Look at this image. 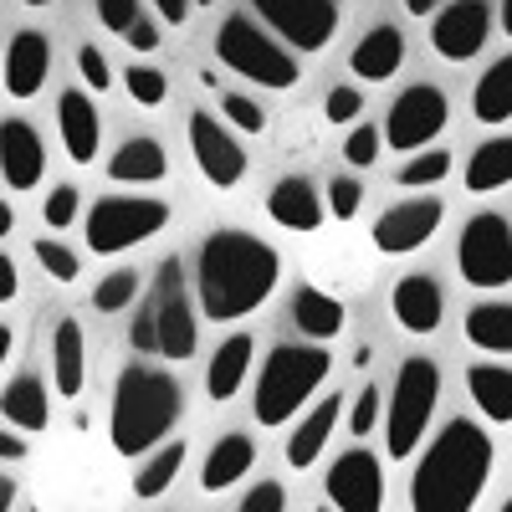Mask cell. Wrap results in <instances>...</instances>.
I'll list each match as a JSON object with an SVG mask.
<instances>
[{
	"label": "cell",
	"instance_id": "obj_1",
	"mask_svg": "<svg viewBox=\"0 0 512 512\" xmlns=\"http://www.w3.org/2000/svg\"><path fill=\"white\" fill-rule=\"evenodd\" d=\"M282 262L267 241H256L251 231H216L205 236L200 256H195V297L200 313L216 323H236L246 313H256L277 292Z\"/></svg>",
	"mask_w": 512,
	"mask_h": 512
},
{
	"label": "cell",
	"instance_id": "obj_2",
	"mask_svg": "<svg viewBox=\"0 0 512 512\" xmlns=\"http://www.w3.org/2000/svg\"><path fill=\"white\" fill-rule=\"evenodd\" d=\"M492 477V441L477 420H446L410 477V512H472Z\"/></svg>",
	"mask_w": 512,
	"mask_h": 512
},
{
	"label": "cell",
	"instance_id": "obj_3",
	"mask_svg": "<svg viewBox=\"0 0 512 512\" xmlns=\"http://www.w3.org/2000/svg\"><path fill=\"white\" fill-rule=\"evenodd\" d=\"M185 415V390L175 374L149 369V364H128L113 384V410H108V436L118 456H144L154 451L175 420Z\"/></svg>",
	"mask_w": 512,
	"mask_h": 512
},
{
	"label": "cell",
	"instance_id": "obj_4",
	"mask_svg": "<svg viewBox=\"0 0 512 512\" xmlns=\"http://www.w3.org/2000/svg\"><path fill=\"white\" fill-rule=\"evenodd\" d=\"M328 369H333V359L323 344H277L262 359V374H256V395H251L256 425H287L318 395Z\"/></svg>",
	"mask_w": 512,
	"mask_h": 512
},
{
	"label": "cell",
	"instance_id": "obj_5",
	"mask_svg": "<svg viewBox=\"0 0 512 512\" xmlns=\"http://www.w3.org/2000/svg\"><path fill=\"white\" fill-rule=\"evenodd\" d=\"M216 57L256 82V88H272V93H287L297 82V52L287 41H277V31H262L251 16H226L221 31H216Z\"/></svg>",
	"mask_w": 512,
	"mask_h": 512
},
{
	"label": "cell",
	"instance_id": "obj_6",
	"mask_svg": "<svg viewBox=\"0 0 512 512\" xmlns=\"http://www.w3.org/2000/svg\"><path fill=\"white\" fill-rule=\"evenodd\" d=\"M441 400V369L436 359H405L390 390V410H384V451L395 461H410L415 446L431 431V415Z\"/></svg>",
	"mask_w": 512,
	"mask_h": 512
},
{
	"label": "cell",
	"instance_id": "obj_7",
	"mask_svg": "<svg viewBox=\"0 0 512 512\" xmlns=\"http://www.w3.org/2000/svg\"><path fill=\"white\" fill-rule=\"evenodd\" d=\"M169 226V205L154 195H108L88 210V246L93 256L134 251Z\"/></svg>",
	"mask_w": 512,
	"mask_h": 512
},
{
	"label": "cell",
	"instance_id": "obj_8",
	"mask_svg": "<svg viewBox=\"0 0 512 512\" xmlns=\"http://www.w3.org/2000/svg\"><path fill=\"white\" fill-rule=\"evenodd\" d=\"M456 267L461 277L492 292V287H507L512 282V226L507 216H497V210H482V216H472L461 226V241H456Z\"/></svg>",
	"mask_w": 512,
	"mask_h": 512
},
{
	"label": "cell",
	"instance_id": "obj_9",
	"mask_svg": "<svg viewBox=\"0 0 512 512\" xmlns=\"http://www.w3.org/2000/svg\"><path fill=\"white\" fill-rule=\"evenodd\" d=\"M267 31H277L297 57L323 52L338 31V6L333 0H251Z\"/></svg>",
	"mask_w": 512,
	"mask_h": 512
},
{
	"label": "cell",
	"instance_id": "obj_10",
	"mask_svg": "<svg viewBox=\"0 0 512 512\" xmlns=\"http://www.w3.org/2000/svg\"><path fill=\"white\" fill-rule=\"evenodd\" d=\"M446 113H451L446 93L431 88V82H415V88H405L390 103V113H384V144L400 149V154H415L446 128Z\"/></svg>",
	"mask_w": 512,
	"mask_h": 512
},
{
	"label": "cell",
	"instance_id": "obj_11",
	"mask_svg": "<svg viewBox=\"0 0 512 512\" xmlns=\"http://www.w3.org/2000/svg\"><path fill=\"white\" fill-rule=\"evenodd\" d=\"M154 318H159V354L164 359H190L200 344V328H195V308H190V292H185V272H180V256H164L159 262V297H154Z\"/></svg>",
	"mask_w": 512,
	"mask_h": 512
},
{
	"label": "cell",
	"instance_id": "obj_12",
	"mask_svg": "<svg viewBox=\"0 0 512 512\" xmlns=\"http://www.w3.org/2000/svg\"><path fill=\"white\" fill-rule=\"evenodd\" d=\"M441 216H446V205H441L436 195H420V200L390 205V210H384V216L374 221L369 241H374L379 256H410V251H420L425 241L436 236Z\"/></svg>",
	"mask_w": 512,
	"mask_h": 512
},
{
	"label": "cell",
	"instance_id": "obj_13",
	"mask_svg": "<svg viewBox=\"0 0 512 512\" xmlns=\"http://www.w3.org/2000/svg\"><path fill=\"white\" fill-rule=\"evenodd\" d=\"M190 149H195L200 175L216 185V190L241 185V175H246V154H241V144L231 139V128H226L216 113H190Z\"/></svg>",
	"mask_w": 512,
	"mask_h": 512
},
{
	"label": "cell",
	"instance_id": "obj_14",
	"mask_svg": "<svg viewBox=\"0 0 512 512\" xmlns=\"http://www.w3.org/2000/svg\"><path fill=\"white\" fill-rule=\"evenodd\" d=\"M323 487L338 512H384V472L369 451H344L328 466Z\"/></svg>",
	"mask_w": 512,
	"mask_h": 512
},
{
	"label": "cell",
	"instance_id": "obj_15",
	"mask_svg": "<svg viewBox=\"0 0 512 512\" xmlns=\"http://www.w3.org/2000/svg\"><path fill=\"white\" fill-rule=\"evenodd\" d=\"M487 41H492V6L487 0H456V6H446L431 26V47L446 62H472Z\"/></svg>",
	"mask_w": 512,
	"mask_h": 512
},
{
	"label": "cell",
	"instance_id": "obj_16",
	"mask_svg": "<svg viewBox=\"0 0 512 512\" xmlns=\"http://www.w3.org/2000/svg\"><path fill=\"white\" fill-rule=\"evenodd\" d=\"M41 169H47L41 134H36L26 118H11L6 113V123H0V180H6V190L41 185Z\"/></svg>",
	"mask_w": 512,
	"mask_h": 512
},
{
	"label": "cell",
	"instance_id": "obj_17",
	"mask_svg": "<svg viewBox=\"0 0 512 512\" xmlns=\"http://www.w3.org/2000/svg\"><path fill=\"white\" fill-rule=\"evenodd\" d=\"M390 308H395V323H400L405 333L425 338V333H436L441 318H446V292H441V282H436L431 272H410V277L395 282Z\"/></svg>",
	"mask_w": 512,
	"mask_h": 512
},
{
	"label": "cell",
	"instance_id": "obj_18",
	"mask_svg": "<svg viewBox=\"0 0 512 512\" xmlns=\"http://www.w3.org/2000/svg\"><path fill=\"white\" fill-rule=\"evenodd\" d=\"M323 210H328V195H318L313 180H303V175L277 180L272 195H267V216L282 231H318L323 226Z\"/></svg>",
	"mask_w": 512,
	"mask_h": 512
},
{
	"label": "cell",
	"instance_id": "obj_19",
	"mask_svg": "<svg viewBox=\"0 0 512 512\" xmlns=\"http://www.w3.org/2000/svg\"><path fill=\"white\" fill-rule=\"evenodd\" d=\"M52 72V47L41 31H16L6 47V93L11 98H36L41 82Z\"/></svg>",
	"mask_w": 512,
	"mask_h": 512
},
{
	"label": "cell",
	"instance_id": "obj_20",
	"mask_svg": "<svg viewBox=\"0 0 512 512\" xmlns=\"http://www.w3.org/2000/svg\"><path fill=\"white\" fill-rule=\"evenodd\" d=\"M57 128H62L67 159H72V164H93V154H98V144H103V123H98L88 93H62V98H57Z\"/></svg>",
	"mask_w": 512,
	"mask_h": 512
},
{
	"label": "cell",
	"instance_id": "obj_21",
	"mask_svg": "<svg viewBox=\"0 0 512 512\" xmlns=\"http://www.w3.org/2000/svg\"><path fill=\"white\" fill-rule=\"evenodd\" d=\"M333 431H338V395H333V400H323V405H313L303 420H297V431H292V436H287V446H282L287 466L308 472V466L323 456V446L333 441Z\"/></svg>",
	"mask_w": 512,
	"mask_h": 512
},
{
	"label": "cell",
	"instance_id": "obj_22",
	"mask_svg": "<svg viewBox=\"0 0 512 512\" xmlns=\"http://www.w3.org/2000/svg\"><path fill=\"white\" fill-rule=\"evenodd\" d=\"M400 62H405V36L390 21H379L374 31H364V41L354 47L349 72H359L364 82H384V77L400 72Z\"/></svg>",
	"mask_w": 512,
	"mask_h": 512
},
{
	"label": "cell",
	"instance_id": "obj_23",
	"mask_svg": "<svg viewBox=\"0 0 512 512\" xmlns=\"http://www.w3.org/2000/svg\"><path fill=\"white\" fill-rule=\"evenodd\" d=\"M251 466H256V441H246L241 431H231V436H221L216 446H210V456L200 466V487L205 492H226V487H236L251 472Z\"/></svg>",
	"mask_w": 512,
	"mask_h": 512
},
{
	"label": "cell",
	"instance_id": "obj_24",
	"mask_svg": "<svg viewBox=\"0 0 512 512\" xmlns=\"http://www.w3.org/2000/svg\"><path fill=\"white\" fill-rule=\"evenodd\" d=\"M169 175V159L159 139H123L118 154L108 159V180L118 185H159Z\"/></svg>",
	"mask_w": 512,
	"mask_h": 512
},
{
	"label": "cell",
	"instance_id": "obj_25",
	"mask_svg": "<svg viewBox=\"0 0 512 512\" xmlns=\"http://www.w3.org/2000/svg\"><path fill=\"white\" fill-rule=\"evenodd\" d=\"M251 354H256V344L246 333H231L226 344L210 354V369H205V390H210V400H231L241 384H246V374H251Z\"/></svg>",
	"mask_w": 512,
	"mask_h": 512
},
{
	"label": "cell",
	"instance_id": "obj_26",
	"mask_svg": "<svg viewBox=\"0 0 512 512\" xmlns=\"http://www.w3.org/2000/svg\"><path fill=\"white\" fill-rule=\"evenodd\" d=\"M344 303L338 297H328L323 287H297L292 292V323L303 328L313 344H328V338H338V328H344Z\"/></svg>",
	"mask_w": 512,
	"mask_h": 512
},
{
	"label": "cell",
	"instance_id": "obj_27",
	"mask_svg": "<svg viewBox=\"0 0 512 512\" xmlns=\"http://www.w3.org/2000/svg\"><path fill=\"white\" fill-rule=\"evenodd\" d=\"M466 390H472L477 410L492 425H512V369L507 364H472L466 369Z\"/></svg>",
	"mask_w": 512,
	"mask_h": 512
},
{
	"label": "cell",
	"instance_id": "obj_28",
	"mask_svg": "<svg viewBox=\"0 0 512 512\" xmlns=\"http://www.w3.org/2000/svg\"><path fill=\"white\" fill-rule=\"evenodd\" d=\"M52 379H57V395H82V379H88V354H82V328L77 318H62L52 333Z\"/></svg>",
	"mask_w": 512,
	"mask_h": 512
},
{
	"label": "cell",
	"instance_id": "obj_29",
	"mask_svg": "<svg viewBox=\"0 0 512 512\" xmlns=\"http://www.w3.org/2000/svg\"><path fill=\"white\" fill-rule=\"evenodd\" d=\"M502 185H512V134L477 144L472 159H466V190L472 195H492Z\"/></svg>",
	"mask_w": 512,
	"mask_h": 512
},
{
	"label": "cell",
	"instance_id": "obj_30",
	"mask_svg": "<svg viewBox=\"0 0 512 512\" xmlns=\"http://www.w3.org/2000/svg\"><path fill=\"white\" fill-rule=\"evenodd\" d=\"M0 410H6V425H16V431H41V425L52 420V405H47V384L21 374L6 384V395H0Z\"/></svg>",
	"mask_w": 512,
	"mask_h": 512
},
{
	"label": "cell",
	"instance_id": "obj_31",
	"mask_svg": "<svg viewBox=\"0 0 512 512\" xmlns=\"http://www.w3.org/2000/svg\"><path fill=\"white\" fill-rule=\"evenodd\" d=\"M472 113H477L482 123H492V128L512 118V57H497V62L477 77Z\"/></svg>",
	"mask_w": 512,
	"mask_h": 512
},
{
	"label": "cell",
	"instance_id": "obj_32",
	"mask_svg": "<svg viewBox=\"0 0 512 512\" xmlns=\"http://www.w3.org/2000/svg\"><path fill=\"white\" fill-rule=\"evenodd\" d=\"M466 338L482 354H512V303H477L466 313Z\"/></svg>",
	"mask_w": 512,
	"mask_h": 512
},
{
	"label": "cell",
	"instance_id": "obj_33",
	"mask_svg": "<svg viewBox=\"0 0 512 512\" xmlns=\"http://www.w3.org/2000/svg\"><path fill=\"white\" fill-rule=\"evenodd\" d=\"M185 456H190V446H185V441H164V446H159V451L144 461V472L134 477V497H139V502H154V497H164L169 487H175V477H180Z\"/></svg>",
	"mask_w": 512,
	"mask_h": 512
},
{
	"label": "cell",
	"instance_id": "obj_34",
	"mask_svg": "<svg viewBox=\"0 0 512 512\" xmlns=\"http://www.w3.org/2000/svg\"><path fill=\"white\" fill-rule=\"evenodd\" d=\"M451 175V154L446 149H420V154H410L405 164H400V185L405 190H425V185H441Z\"/></svg>",
	"mask_w": 512,
	"mask_h": 512
},
{
	"label": "cell",
	"instance_id": "obj_35",
	"mask_svg": "<svg viewBox=\"0 0 512 512\" xmlns=\"http://www.w3.org/2000/svg\"><path fill=\"white\" fill-rule=\"evenodd\" d=\"M139 272H128V267H118V272H108L103 282H98V292H93V308L98 313H123L128 303L139 297Z\"/></svg>",
	"mask_w": 512,
	"mask_h": 512
},
{
	"label": "cell",
	"instance_id": "obj_36",
	"mask_svg": "<svg viewBox=\"0 0 512 512\" xmlns=\"http://www.w3.org/2000/svg\"><path fill=\"white\" fill-rule=\"evenodd\" d=\"M123 88H128V98H134V103L159 108L164 93H169V77H164L159 67H128V72H123Z\"/></svg>",
	"mask_w": 512,
	"mask_h": 512
},
{
	"label": "cell",
	"instance_id": "obj_37",
	"mask_svg": "<svg viewBox=\"0 0 512 512\" xmlns=\"http://www.w3.org/2000/svg\"><path fill=\"white\" fill-rule=\"evenodd\" d=\"M221 108H226V123L241 128V134H267V108L256 103V98H246V93H226Z\"/></svg>",
	"mask_w": 512,
	"mask_h": 512
},
{
	"label": "cell",
	"instance_id": "obj_38",
	"mask_svg": "<svg viewBox=\"0 0 512 512\" xmlns=\"http://www.w3.org/2000/svg\"><path fill=\"white\" fill-rule=\"evenodd\" d=\"M323 195H328V216H333V221H354L359 205H364V185L349 180V175H333Z\"/></svg>",
	"mask_w": 512,
	"mask_h": 512
},
{
	"label": "cell",
	"instance_id": "obj_39",
	"mask_svg": "<svg viewBox=\"0 0 512 512\" xmlns=\"http://www.w3.org/2000/svg\"><path fill=\"white\" fill-rule=\"evenodd\" d=\"M36 262L47 267L52 282H77V256H72L57 236H36Z\"/></svg>",
	"mask_w": 512,
	"mask_h": 512
},
{
	"label": "cell",
	"instance_id": "obj_40",
	"mask_svg": "<svg viewBox=\"0 0 512 512\" xmlns=\"http://www.w3.org/2000/svg\"><path fill=\"white\" fill-rule=\"evenodd\" d=\"M77 200H82L77 185H52V195L41 200V221H47L52 231H67L77 221Z\"/></svg>",
	"mask_w": 512,
	"mask_h": 512
},
{
	"label": "cell",
	"instance_id": "obj_41",
	"mask_svg": "<svg viewBox=\"0 0 512 512\" xmlns=\"http://www.w3.org/2000/svg\"><path fill=\"white\" fill-rule=\"evenodd\" d=\"M77 72H82V82H88V88L93 93H108L113 88V72H108V57L93 47V41H88V47H77Z\"/></svg>",
	"mask_w": 512,
	"mask_h": 512
},
{
	"label": "cell",
	"instance_id": "obj_42",
	"mask_svg": "<svg viewBox=\"0 0 512 512\" xmlns=\"http://www.w3.org/2000/svg\"><path fill=\"white\" fill-rule=\"evenodd\" d=\"M374 425H379V384H364V390L354 395V410H349V431L369 436Z\"/></svg>",
	"mask_w": 512,
	"mask_h": 512
},
{
	"label": "cell",
	"instance_id": "obj_43",
	"mask_svg": "<svg viewBox=\"0 0 512 512\" xmlns=\"http://www.w3.org/2000/svg\"><path fill=\"white\" fill-rule=\"evenodd\" d=\"M364 113V93L359 88H333L328 98H323V118L328 123H354Z\"/></svg>",
	"mask_w": 512,
	"mask_h": 512
},
{
	"label": "cell",
	"instance_id": "obj_44",
	"mask_svg": "<svg viewBox=\"0 0 512 512\" xmlns=\"http://www.w3.org/2000/svg\"><path fill=\"white\" fill-rule=\"evenodd\" d=\"M344 159H349L354 169H369V164L379 159V128L359 123L354 134H349V144H344Z\"/></svg>",
	"mask_w": 512,
	"mask_h": 512
},
{
	"label": "cell",
	"instance_id": "obj_45",
	"mask_svg": "<svg viewBox=\"0 0 512 512\" xmlns=\"http://www.w3.org/2000/svg\"><path fill=\"white\" fill-rule=\"evenodd\" d=\"M241 512H287V492L277 482H256L246 497H241Z\"/></svg>",
	"mask_w": 512,
	"mask_h": 512
},
{
	"label": "cell",
	"instance_id": "obj_46",
	"mask_svg": "<svg viewBox=\"0 0 512 512\" xmlns=\"http://www.w3.org/2000/svg\"><path fill=\"white\" fill-rule=\"evenodd\" d=\"M98 21L108 26V31H128V26H134L139 21V0H98Z\"/></svg>",
	"mask_w": 512,
	"mask_h": 512
},
{
	"label": "cell",
	"instance_id": "obj_47",
	"mask_svg": "<svg viewBox=\"0 0 512 512\" xmlns=\"http://www.w3.org/2000/svg\"><path fill=\"white\" fill-rule=\"evenodd\" d=\"M128 344H134L139 354H159V318H134V328H128Z\"/></svg>",
	"mask_w": 512,
	"mask_h": 512
},
{
	"label": "cell",
	"instance_id": "obj_48",
	"mask_svg": "<svg viewBox=\"0 0 512 512\" xmlns=\"http://www.w3.org/2000/svg\"><path fill=\"white\" fill-rule=\"evenodd\" d=\"M123 41H128V47H134V52H154V47H159V26H154L149 16H139L134 26L123 31Z\"/></svg>",
	"mask_w": 512,
	"mask_h": 512
},
{
	"label": "cell",
	"instance_id": "obj_49",
	"mask_svg": "<svg viewBox=\"0 0 512 512\" xmlns=\"http://www.w3.org/2000/svg\"><path fill=\"white\" fill-rule=\"evenodd\" d=\"M190 6H195V0H154V11H159V16L169 21V26H185Z\"/></svg>",
	"mask_w": 512,
	"mask_h": 512
},
{
	"label": "cell",
	"instance_id": "obj_50",
	"mask_svg": "<svg viewBox=\"0 0 512 512\" xmlns=\"http://www.w3.org/2000/svg\"><path fill=\"white\" fill-rule=\"evenodd\" d=\"M16 262H11V256H0V303H11V297H16Z\"/></svg>",
	"mask_w": 512,
	"mask_h": 512
},
{
	"label": "cell",
	"instance_id": "obj_51",
	"mask_svg": "<svg viewBox=\"0 0 512 512\" xmlns=\"http://www.w3.org/2000/svg\"><path fill=\"white\" fill-rule=\"evenodd\" d=\"M0 456H6V466L26 456V441H21V436H11V425H6V436H0Z\"/></svg>",
	"mask_w": 512,
	"mask_h": 512
},
{
	"label": "cell",
	"instance_id": "obj_52",
	"mask_svg": "<svg viewBox=\"0 0 512 512\" xmlns=\"http://www.w3.org/2000/svg\"><path fill=\"white\" fill-rule=\"evenodd\" d=\"M436 6H441V0H405V11H410V16H431Z\"/></svg>",
	"mask_w": 512,
	"mask_h": 512
},
{
	"label": "cell",
	"instance_id": "obj_53",
	"mask_svg": "<svg viewBox=\"0 0 512 512\" xmlns=\"http://www.w3.org/2000/svg\"><path fill=\"white\" fill-rule=\"evenodd\" d=\"M16 231V210H11V200L6 205H0V236H11Z\"/></svg>",
	"mask_w": 512,
	"mask_h": 512
},
{
	"label": "cell",
	"instance_id": "obj_54",
	"mask_svg": "<svg viewBox=\"0 0 512 512\" xmlns=\"http://www.w3.org/2000/svg\"><path fill=\"white\" fill-rule=\"evenodd\" d=\"M11 502H16V482L6 477V482H0V512H11Z\"/></svg>",
	"mask_w": 512,
	"mask_h": 512
},
{
	"label": "cell",
	"instance_id": "obj_55",
	"mask_svg": "<svg viewBox=\"0 0 512 512\" xmlns=\"http://www.w3.org/2000/svg\"><path fill=\"white\" fill-rule=\"evenodd\" d=\"M502 31L512 36V0H502Z\"/></svg>",
	"mask_w": 512,
	"mask_h": 512
},
{
	"label": "cell",
	"instance_id": "obj_56",
	"mask_svg": "<svg viewBox=\"0 0 512 512\" xmlns=\"http://www.w3.org/2000/svg\"><path fill=\"white\" fill-rule=\"evenodd\" d=\"M26 6H52V0H26Z\"/></svg>",
	"mask_w": 512,
	"mask_h": 512
},
{
	"label": "cell",
	"instance_id": "obj_57",
	"mask_svg": "<svg viewBox=\"0 0 512 512\" xmlns=\"http://www.w3.org/2000/svg\"><path fill=\"white\" fill-rule=\"evenodd\" d=\"M195 6H216V0H195Z\"/></svg>",
	"mask_w": 512,
	"mask_h": 512
},
{
	"label": "cell",
	"instance_id": "obj_58",
	"mask_svg": "<svg viewBox=\"0 0 512 512\" xmlns=\"http://www.w3.org/2000/svg\"><path fill=\"white\" fill-rule=\"evenodd\" d=\"M502 512H512V497H507V502H502Z\"/></svg>",
	"mask_w": 512,
	"mask_h": 512
},
{
	"label": "cell",
	"instance_id": "obj_59",
	"mask_svg": "<svg viewBox=\"0 0 512 512\" xmlns=\"http://www.w3.org/2000/svg\"><path fill=\"white\" fill-rule=\"evenodd\" d=\"M318 512H338V507H318Z\"/></svg>",
	"mask_w": 512,
	"mask_h": 512
}]
</instances>
